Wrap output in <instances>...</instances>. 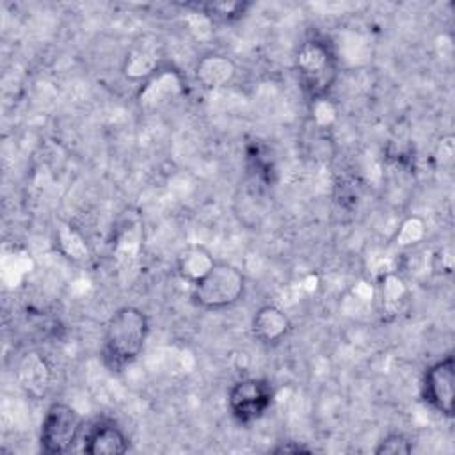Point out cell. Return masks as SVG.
I'll return each instance as SVG.
<instances>
[{"label":"cell","instance_id":"cell-1","mask_svg":"<svg viewBox=\"0 0 455 455\" xmlns=\"http://www.w3.org/2000/svg\"><path fill=\"white\" fill-rule=\"evenodd\" d=\"M149 336V318L135 306L119 307L107 322L101 339V363L112 373H121L137 361Z\"/></svg>","mask_w":455,"mask_h":455},{"label":"cell","instance_id":"cell-2","mask_svg":"<svg viewBox=\"0 0 455 455\" xmlns=\"http://www.w3.org/2000/svg\"><path fill=\"white\" fill-rule=\"evenodd\" d=\"M295 73L309 101H325L339 75V60L332 43L320 36L306 37L295 53Z\"/></svg>","mask_w":455,"mask_h":455},{"label":"cell","instance_id":"cell-3","mask_svg":"<svg viewBox=\"0 0 455 455\" xmlns=\"http://www.w3.org/2000/svg\"><path fill=\"white\" fill-rule=\"evenodd\" d=\"M245 293L243 272L226 261H215L210 272L192 284V302L206 311L228 309L242 300Z\"/></svg>","mask_w":455,"mask_h":455},{"label":"cell","instance_id":"cell-4","mask_svg":"<svg viewBox=\"0 0 455 455\" xmlns=\"http://www.w3.org/2000/svg\"><path fill=\"white\" fill-rule=\"evenodd\" d=\"M82 434V416L64 402H53L41 421L39 446L48 455L69 451Z\"/></svg>","mask_w":455,"mask_h":455},{"label":"cell","instance_id":"cell-5","mask_svg":"<svg viewBox=\"0 0 455 455\" xmlns=\"http://www.w3.org/2000/svg\"><path fill=\"white\" fill-rule=\"evenodd\" d=\"M274 402L270 380L261 377H245L236 380L228 391V409L240 425H251L261 419Z\"/></svg>","mask_w":455,"mask_h":455},{"label":"cell","instance_id":"cell-6","mask_svg":"<svg viewBox=\"0 0 455 455\" xmlns=\"http://www.w3.org/2000/svg\"><path fill=\"white\" fill-rule=\"evenodd\" d=\"M421 398L434 412L444 418L453 416L455 361L451 354H446L425 370L421 379Z\"/></svg>","mask_w":455,"mask_h":455},{"label":"cell","instance_id":"cell-7","mask_svg":"<svg viewBox=\"0 0 455 455\" xmlns=\"http://www.w3.org/2000/svg\"><path fill=\"white\" fill-rule=\"evenodd\" d=\"M185 92V78L180 69L160 64L144 82H140L137 91V101L144 108H158Z\"/></svg>","mask_w":455,"mask_h":455},{"label":"cell","instance_id":"cell-8","mask_svg":"<svg viewBox=\"0 0 455 455\" xmlns=\"http://www.w3.org/2000/svg\"><path fill=\"white\" fill-rule=\"evenodd\" d=\"M82 441V450L87 455H121L130 448L126 434L112 419L94 421L85 430Z\"/></svg>","mask_w":455,"mask_h":455},{"label":"cell","instance_id":"cell-9","mask_svg":"<svg viewBox=\"0 0 455 455\" xmlns=\"http://www.w3.org/2000/svg\"><path fill=\"white\" fill-rule=\"evenodd\" d=\"M251 331H252V336L261 345L275 347L290 334L291 322L281 307L274 304H265L254 313L251 322Z\"/></svg>","mask_w":455,"mask_h":455},{"label":"cell","instance_id":"cell-10","mask_svg":"<svg viewBox=\"0 0 455 455\" xmlns=\"http://www.w3.org/2000/svg\"><path fill=\"white\" fill-rule=\"evenodd\" d=\"M236 75V64L231 57L210 52L204 53L201 59H197L194 66V78L199 84V87L206 91H217L231 84V80Z\"/></svg>","mask_w":455,"mask_h":455},{"label":"cell","instance_id":"cell-11","mask_svg":"<svg viewBox=\"0 0 455 455\" xmlns=\"http://www.w3.org/2000/svg\"><path fill=\"white\" fill-rule=\"evenodd\" d=\"M213 265L215 259L212 252L199 243L187 245L176 258V272L190 286L196 284L201 277H204Z\"/></svg>","mask_w":455,"mask_h":455},{"label":"cell","instance_id":"cell-12","mask_svg":"<svg viewBox=\"0 0 455 455\" xmlns=\"http://www.w3.org/2000/svg\"><path fill=\"white\" fill-rule=\"evenodd\" d=\"M251 2L245 0H231V2H196L187 4V7H192L196 12L204 16L208 21L217 25L235 23L245 16V12L251 9Z\"/></svg>","mask_w":455,"mask_h":455},{"label":"cell","instance_id":"cell-13","mask_svg":"<svg viewBox=\"0 0 455 455\" xmlns=\"http://www.w3.org/2000/svg\"><path fill=\"white\" fill-rule=\"evenodd\" d=\"M160 66L158 57L155 55V52H151L149 48H140L135 46L128 52L124 64H123V75L128 80L133 82H144L156 68Z\"/></svg>","mask_w":455,"mask_h":455},{"label":"cell","instance_id":"cell-14","mask_svg":"<svg viewBox=\"0 0 455 455\" xmlns=\"http://www.w3.org/2000/svg\"><path fill=\"white\" fill-rule=\"evenodd\" d=\"M247 167L252 172L254 180H258L263 185H270L274 180V162L270 155L261 146H251L247 149Z\"/></svg>","mask_w":455,"mask_h":455},{"label":"cell","instance_id":"cell-15","mask_svg":"<svg viewBox=\"0 0 455 455\" xmlns=\"http://www.w3.org/2000/svg\"><path fill=\"white\" fill-rule=\"evenodd\" d=\"M373 451L377 455H407L412 451V441L402 432H389L377 443Z\"/></svg>","mask_w":455,"mask_h":455},{"label":"cell","instance_id":"cell-16","mask_svg":"<svg viewBox=\"0 0 455 455\" xmlns=\"http://www.w3.org/2000/svg\"><path fill=\"white\" fill-rule=\"evenodd\" d=\"M309 451L313 450L299 441H281L272 448V453H309Z\"/></svg>","mask_w":455,"mask_h":455}]
</instances>
